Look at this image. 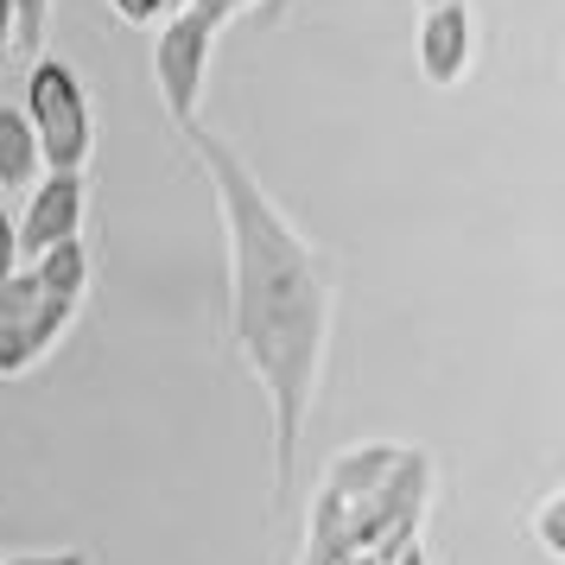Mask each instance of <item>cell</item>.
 Returning <instances> with one entry per match:
<instances>
[{"label": "cell", "instance_id": "6da1fadb", "mask_svg": "<svg viewBox=\"0 0 565 565\" xmlns=\"http://www.w3.org/2000/svg\"><path fill=\"white\" fill-rule=\"evenodd\" d=\"M204 166L210 198L223 210V242H230V343L242 369L255 375L267 401V458H274V514H286L299 483V451L324 382V350H331L337 318V274L324 248L311 242L260 184V172L235 153L223 134L204 121L184 134Z\"/></svg>", "mask_w": 565, "mask_h": 565}, {"label": "cell", "instance_id": "7a4b0ae2", "mask_svg": "<svg viewBox=\"0 0 565 565\" xmlns=\"http://www.w3.org/2000/svg\"><path fill=\"white\" fill-rule=\"evenodd\" d=\"M26 115L32 140L45 172H89L96 159V115H89V89H83L77 64H64L57 52L26 57Z\"/></svg>", "mask_w": 565, "mask_h": 565}, {"label": "cell", "instance_id": "3957f363", "mask_svg": "<svg viewBox=\"0 0 565 565\" xmlns=\"http://www.w3.org/2000/svg\"><path fill=\"white\" fill-rule=\"evenodd\" d=\"M216 39L223 32L198 20L191 7L166 13L153 26V83H159V103L172 115V128L191 134L204 121V89H210V57H216Z\"/></svg>", "mask_w": 565, "mask_h": 565}, {"label": "cell", "instance_id": "277c9868", "mask_svg": "<svg viewBox=\"0 0 565 565\" xmlns=\"http://www.w3.org/2000/svg\"><path fill=\"white\" fill-rule=\"evenodd\" d=\"M71 324H77V306L52 299L26 267H13V274L0 280V382L32 375V369L64 343Z\"/></svg>", "mask_w": 565, "mask_h": 565}, {"label": "cell", "instance_id": "5b68a950", "mask_svg": "<svg viewBox=\"0 0 565 565\" xmlns=\"http://www.w3.org/2000/svg\"><path fill=\"white\" fill-rule=\"evenodd\" d=\"M83 216H89V172H39V184L26 191V210L13 216L20 267H26L32 255H45L52 242L83 235Z\"/></svg>", "mask_w": 565, "mask_h": 565}, {"label": "cell", "instance_id": "8992f818", "mask_svg": "<svg viewBox=\"0 0 565 565\" xmlns=\"http://www.w3.org/2000/svg\"><path fill=\"white\" fill-rule=\"evenodd\" d=\"M413 64L433 89H458L477 64V13L470 0H445L419 13V39H413Z\"/></svg>", "mask_w": 565, "mask_h": 565}, {"label": "cell", "instance_id": "52a82bcc", "mask_svg": "<svg viewBox=\"0 0 565 565\" xmlns=\"http://www.w3.org/2000/svg\"><path fill=\"white\" fill-rule=\"evenodd\" d=\"M26 274L45 286L52 299H64V306L83 311V299H89V280H96V260H89V242H83V235H71V242H52L45 255H32Z\"/></svg>", "mask_w": 565, "mask_h": 565}, {"label": "cell", "instance_id": "ba28073f", "mask_svg": "<svg viewBox=\"0 0 565 565\" xmlns=\"http://www.w3.org/2000/svg\"><path fill=\"white\" fill-rule=\"evenodd\" d=\"M45 172V159H39V140H32L26 115L13 103H0V198L7 191H32Z\"/></svg>", "mask_w": 565, "mask_h": 565}, {"label": "cell", "instance_id": "9c48e42d", "mask_svg": "<svg viewBox=\"0 0 565 565\" xmlns=\"http://www.w3.org/2000/svg\"><path fill=\"white\" fill-rule=\"evenodd\" d=\"M527 534H534L540 559L565 565V489H559V483L534 495V509H527Z\"/></svg>", "mask_w": 565, "mask_h": 565}, {"label": "cell", "instance_id": "30bf717a", "mask_svg": "<svg viewBox=\"0 0 565 565\" xmlns=\"http://www.w3.org/2000/svg\"><path fill=\"white\" fill-rule=\"evenodd\" d=\"M7 7H13V52L39 57L45 32H52V0H7Z\"/></svg>", "mask_w": 565, "mask_h": 565}, {"label": "cell", "instance_id": "8fae6325", "mask_svg": "<svg viewBox=\"0 0 565 565\" xmlns=\"http://www.w3.org/2000/svg\"><path fill=\"white\" fill-rule=\"evenodd\" d=\"M248 7H260V0H191V13H198V20H210L216 32L230 26V20H242Z\"/></svg>", "mask_w": 565, "mask_h": 565}, {"label": "cell", "instance_id": "7c38bea8", "mask_svg": "<svg viewBox=\"0 0 565 565\" xmlns=\"http://www.w3.org/2000/svg\"><path fill=\"white\" fill-rule=\"evenodd\" d=\"M115 7V20H128V26H159L166 20V0H108Z\"/></svg>", "mask_w": 565, "mask_h": 565}, {"label": "cell", "instance_id": "4fadbf2b", "mask_svg": "<svg viewBox=\"0 0 565 565\" xmlns=\"http://www.w3.org/2000/svg\"><path fill=\"white\" fill-rule=\"evenodd\" d=\"M387 565H433V559H426V540H407V546H394V553H387Z\"/></svg>", "mask_w": 565, "mask_h": 565}, {"label": "cell", "instance_id": "5bb4252c", "mask_svg": "<svg viewBox=\"0 0 565 565\" xmlns=\"http://www.w3.org/2000/svg\"><path fill=\"white\" fill-rule=\"evenodd\" d=\"M7 57H13V7L0 0V64H7Z\"/></svg>", "mask_w": 565, "mask_h": 565}, {"label": "cell", "instance_id": "9a60e30c", "mask_svg": "<svg viewBox=\"0 0 565 565\" xmlns=\"http://www.w3.org/2000/svg\"><path fill=\"white\" fill-rule=\"evenodd\" d=\"M45 565H89V553H77V546H64V553H45Z\"/></svg>", "mask_w": 565, "mask_h": 565}, {"label": "cell", "instance_id": "2e32d148", "mask_svg": "<svg viewBox=\"0 0 565 565\" xmlns=\"http://www.w3.org/2000/svg\"><path fill=\"white\" fill-rule=\"evenodd\" d=\"M0 565H45V553H0Z\"/></svg>", "mask_w": 565, "mask_h": 565}, {"label": "cell", "instance_id": "e0dca14e", "mask_svg": "<svg viewBox=\"0 0 565 565\" xmlns=\"http://www.w3.org/2000/svg\"><path fill=\"white\" fill-rule=\"evenodd\" d=\"M337 565H387V559H375V553H350V559H337Z\"/></svg>", "mask_w": 565, "mask_h": 565}, {"label": "cell", "instance_id": "ac0fdd59", "mask_svg": "<svg viewBox=\"0 0 565 565\" xmlns=\"http://www.w3.org/2000/svg\"><path fill=\"white\" fill-rule=\"evenodd\" d=\"M179 7H191V0H166V13H179Z\"/></svg>", "mask_w": 565, "mask_h": 565}, {"label": "cell", "instance_id": "d6986e66", "mask_svg": "<svg viewBox=\"0 0 565 565\" xmlns=\"http://www.w3.org/2000/svg\"><path fill=\"white\" fill-rule=\"evenodd\" d=\"M426 7H445V0H426Z\"/></svg>", "mask_w": 565, "mask_h": 565}]
</instances>
